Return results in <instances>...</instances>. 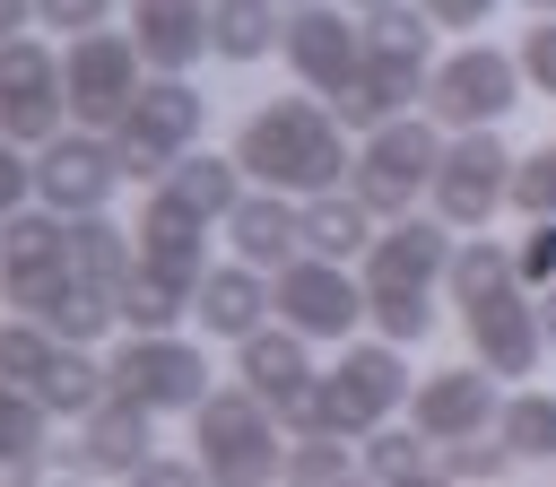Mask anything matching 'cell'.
<instances>
[{
  "label": "cell",
  "instance_id": "26",
  "mask_svg": "<svg viewBox=\"0 0 556 487\" xmlns=\"http://www.w3.org/2000/svg\"><path fill=\"white\" fill-rule=\"evenodd\" d=\"M495 444L521 470H556V391L547 383H504L495 400Z\"/></svg>",
  "mask_w": 556,
  "mask_h": 487
},
{
  "label": "cell",
  "instance_id": "39",
  "mask_svg": "<svg viewBox=\"0 0 556 487\" xmlns=\"http://www.w3.org/2000/svg\"><path fill=\"white\" fill-rule=\"evenodd\" d=\"M52 348H61V339H52L35 313H9V322H0V383H26V391H35V374L52 365Z\"/></svg>",
  "mask_w": 556,
  "mask_h": 487
},
{
  "label": "cell",
  "instance_id": "44",
  "mask_svg": "<svg viewBox=\"0 0 556 487\" xmlns=\"http://www.w3.org/2000/svg\"><path fill=\"white\" fill-rule=\"evenodd\" d=\"M26 200H35V157H26L17 139H0V217L26 209Z\"/></svg>",
  "mask_w": 556,
  "mask_h": 487
},
{
  "label": "cell",
  "instance_id": "5",
  "mask_svg": "<svg viewBox=\"0 0 556 487\" xmlns=\"http://www.w3.org/2000/svg\"><path fill=\"white\" fill-rule=\"evenodd\" d=\"M408 348L400 339H382V330H356V339H339V357L313 374V426H330V435H365V426H382V417H400L408 409Z\"/></svg>",
  "mask_w": 556,
  "mask_h": 487
},
{
  "label": "cell",
  "instance_id": "35",
  "mask_svg": "<svg viewBox=\"0 0 556 487\" xmlns=\"http://www.w3.org/2000/svg\"><path fill=\"white\" fill-rule=\"evenodd\" d=\"M504 278H513V235H495V226L452 235V261H443V296H452V304H469V296H486V287H504Z\"/></svg>",
  "mask_w": 556,
  "mask_h": 487
},
{
  "label": "cell",
  "instance_id": "42",
  "mask_svg": "<svg viewBox=\"0 0 556 487\" xmlns=\"http://www.w3.org/2000/svg\"><path fill=\"white\" fill-rule=\"evenodd\" d=\"M513 278H521L530 296L556 278V217H521V235H513Z\"/></svg>",
  "mask_w": 556,
  "mask_h": 487
},
{
  "label": "cell",
  "instance_id": "40",
  "mask_svg": "<svg viewBox=\"0 0 556 487\" xmlns=\"http://www.w3.org/2000/svg\"><path fill=\"white\" fill-rule=\"evenodd\" d=\"M504 209H521V217H556V130H547L530 157H513V191H504Z\"/></svg>",
  "mask_w": 556,
  "mask_h": 487
},
{
  "label": "cell",
  "instance_id": "8",
  "mask_svg": "<svg viewBox=\"0 0 556 487\" xmlns=\"http://www.w3.org/2000/svg\"><path fill=\"white\" fill-rule=\"evenodd\" d=\"M504 191H513V139H504V122H486V130H443V157H434V174H426V209H434L452 235H469V226H495Z\"/></svg>",
  "mask_w": 556,
  "mask_h": 487
},
{
  "label": "cell",
  "instance_id": "30",
  "mask_svg": "<svg viewBox=\"0 0 556 487\" xmlns=\"http://www.w3.org/2000/svg\"><path fill=\"white\" fill-rule=\"evenodd\" d=\"M52 452V409L26 383H0V478H43Z\"/></svg>",
  "mask_w": 556,
  "mask_h": 487
},
{
  "label": "cell",
  "instance_id": "25",
  "mask_svg": "<svg viewBox=\"0 0 556 487\" xmlns=\"http://www.w3.org/2000/svg\"><path fill=\"white\" fill-rule=\"evenodd\" d=\"M295 226H304V252H321V261H356L365 244H374V209L348 191V183H330V191H304L295 200Z\"/></svg>",
  "mask_w": 556,
  "mask_h": 487
},
{
  "label": "cell",
  "instance_id": "17",
  "mask_svg": "<svg viewBox=\"0 0 556 487\" xmlns=\"http://www.w3.org/2000/svg\"><path fill=\"white\" fill-rule=\"evenodd\" d=\"M495 400H504V383L469 357V365H434V374H417L400 417H408L426 444H452V435H486V426H495Z\"/></svg>",
  "mask_w": 556,
  "mask_h": 487
},
{
  "label": "cell",
  "instance_id": "16",
  "mask_svg": "<svg viewBox=\"0 0 556 487\" xmlns=\"http://www.w3.org/2000/svg\"><path fill=\"white\" fill-rule=\"evenodd\" d=\"M113 191H122V165H113V139L104 130H52L43 148H35V200L43 209H61V217H87V209H113Z\"/></svg>",
  "mask_w": 556,
  "mask_h": 487
},
{
  "label": "cell",
  "instance_id": "18",
  "mask_svg": "<svg viewBox=\"0 0 556 487\" xmlns=\"http://www.w3.org/2000/svg\"><path fill=\"white\" fill-rule=\"evenodd\" d=\"M130 244H139V270H165V278H182V287H200V270H208V217H200V209H182L165 183H148V191H139Z\"/></svg>",
  "mask_w": 556,
  "mask_h": 487
},
{
  "label": "cell",
  "instance_id": "49",
  "mask_svg": "<svg viewBox=\"0 0 556 487\" xmlns=\"http://www.w3.org/2000/svg\"><path fill=\"white\" fill-rule=\"evenodd\" d=\"M348 9H356V17H365V9H382V0H348Z\"/></svg>",
  "mask_w": 556,
  "mask_h": 487
},
{
  "label": "cell",
  "instance_id": "41",
  "mask_svg": "<svg viewBox=\"0 0 556 487\" xmlns=\"http://www.w3.org/2000/svg\"><path fill=\"white\" fill-rule=\"evenodd\" d=\"M513 61H521V87L556 104V9H539V17L521 26V43H513Z\"/></svg>",
  "mask_w": 556,
  "mask_h": 487
},
{
  "label": "cell",
  "instance_id": "32",
  "mask_svg": "<svg viewBox=\"0 0 556 487\" xmlns=\"http://www.w3.org/2000/svg\"><path fill=\"white\" fill-rule=\"evenodd\" d=\"M139 261V244H130V226L113 217V209H87V217H70V278H96V287H122V270Z\"/></svg>",
  "mask_w": 556,
  "mask_h": 487
},
{
  "label": "cell",
  "instance_id": "23",
  "mask_svg": "<svg viewBox=\"0 0 556 487\" xmlns=\"http://www.w3.org/2000/svg\"><path fill=\"white\" fill-rule=\"evenodd\" d=\"M130 43L148 70H191L208 61V0H122Z\"/></svg>",
  "mask_w": 556,
  "mask_h": 487
},
{
  "label": "cell",
  "instance_id": "1",
  "mask_svg": "<svg viewBox=\"0 0 556 487\" xmlns=\"http://www.w3.org/2000/svg\"><path fill=\"white\" fill-rule=\"evenodd\" d=\"M443 261H452V226L417 200L408 217H382L374 244L356 252V287H365V330L426 348L434 339V296H443Z\"/></svg>",
  "mask_w": 556,
  "mask_h": 487
},
{
  "label": "cell",
  "instance_id": "46",
  "mask_svg": "<svg viewBox=\"0 0 556 487\" xmlns=\"http://www.w3.org/2000/svg\"><path fill=\"white\" fill-rule=\"evenodd\" d=\"M200 478V461H174V452H148L139 461V487H191Z\"/></svg>",
  "mask_w": 556,
  "mask_h": 487
},
{
  "label": "cell",
  "instance_id": "21",
  "mask_svg": "<svg viewBox=\"0 0 556 487\" xmlns=\"http://www.w3.org/2000/svg\"><path fill=\"white\" fill-rule=\"evenodd\" d=\"M191 322H200V339H243V330H261L269 322V270H252V261H208L200 270V287H191Z\"/></svg>",
  "mask_w": 556,
  "mask_h": 487
},
{
  "label": "cell",
  "instance_id": "28",
  "mask_svg": "<svg viewBox=\"0 0 556 487\" xmlns=\"http://www.w3.org/2000/svg\"><path fill=\"white\" fill-rule=\"evenodd\" d=\"M278 0H208V61H226V70H252V61H269L278 52Z\"/></svg>",
  "mask_w": 556,
  "mask_h": 487
},
{
  "label": "cell",
  "instance_id": "7",
  "mask_svg": "<svg viewBox=\"0 0 556 487\" xmlns=\"http://www.w3.org/2000/svg\"><path fill=\"white\" fill-rule=\"evenodd\" d=\"M521 96H530V87H521V61H513V43H495V35H460L452 52L426 61V113H434L443 130H486V122H504Z\"/></svg>",
  "mask_w": 556,
  "mask_h": 487
},
{
  "label": "cell",
  "instance_id": "2",
  "mask_svg": "<svg viewBox=\"0 0 556 487\" xmlns=\"http://www.w3.org/2000/svg\"><path fill=\"white\" fill-rule=\"evenodd\" d=\"M235 165H243V183H269V191H330V183H348V122L313 96V87H287V96H261L243 122H235Z\"/></svg>",
  "mask_w": 556,
  "mask_h": 487
},
{
  "label": "cell",
  "instance_id": "3",
  "mask_svg": "<svg viewBox=\"0 0 556 487\" xmlns=\"http://www.w3.org/2000/svg\"><path fill=\"white\" fill-rule=\"evenodd\" d=\"M104 139H113L122 183H130V191H148V183H165V165H174L182 148H200V139H208V96L191 87V70H148V78H139V96L122 104V122H113Z\"/></svg>",
  "mask_w": 556,
  "mask_h": 487
},
{
  "label": "cell",
  "instance_id": "9",
  "mask_svg": "<svg viewBox=\"0 0 556 487\" xmlns=\"http://www.w3.org/2000/svg\"><path fill=\"white\" fill-rule=\"evenodd\" d=\"M104 383H113V400H139L156 417H191V400L217 374H208V339H191V330H130L104 357Z\"/></svg>",
  "mask_w": 556,
  "mask_h": 487
},
{
  "label": "cell",
  "instance_id": "29",
  "mask_svg": "<svg viewBox=\"0 0 556 487\" xmlns=\"http://www.w3.org/2000/svg\"><path fill=\"white\" fill-rule=\"evenodd\" d=\"M165 191L217 226V217L243 200V165H235V148H182V157L165 165Z\"/></svg>",
  "mask_w": 556,
  "mask_h": 487
},
{
  "label": "cell",
  "instance_id": "37",
  "mask_svg": "<svg viewBox=\"0 0 556 487\" xmlns=\"http://www.w3.org/2000/svg\"><path fill=\"white\" fill-rule=\"evenodd\" d=\"M356 26H365V52H382V61H417V70L434 61V35H443L417 0H382V9H365Z\"/></svg>",
  "mask_w": 556,
  "mask_h": 487
},
{
  "label": "cell",
  "instance_id": "45",
  "mask_svg": "<svg viewBox=\"0 0 556 487\" xmlns=\"http://www.w3.org/2000/svg\"><path fill=\"white\" fill-rule=\"evenodd\" d=\"M417 9H426V17L443 26V35H478V26H486V17L504 9V0H417Z\"/></svg>",
  "mask_w": 556,
  "mask_h": 487
},
{
  "label": "cell",
  "instance_id": "12",
  "mask_svg": "<svg viewBox=\"0 0 556 487\" xmlns=\"http://www.w3.org/2000/svg\"><path fill=\"white\" fill-rule=\"evenodd\" d=\"M460 339H469V357H478L495 383H539V365H547L539 296H530L521 278H504V287L469 296V304H460Z\"/></svg>",
  "mask_w": 556,
  "mask_h": 487
},
{
  "label": "cell",
  "instance_id": "15",
  "mask_svg": "<svg viewBox=\"0 0 556 487\" xmlns=\"http://www.w3.org/2000/svg\"><path fill=\"white\" fill-rule=\"evenodd\" d=\"M70 130V104H61V52L35 43V35H0V139H17L26 157Z\"/></svg>",
  "mask_w": 556,
  "mask_h": 487
},
{
  "label": "cell",
  "instance_id": "13",
  "mask_svg": "<svg viewBox=\"0 0 556 487\" xmlns=\"http://www.w3.org/2000/svg\"><path fill=\"white\" fill-rule=\"evenodd\" d=\"M278 61H287L295 87H313V96L330 104V96L356 78V61H365L356 9H348V0H304V9H287V17H278Z\"/></svg>",
  "mask_w": 556,
  "mask_h": 487
},
{
  "label": "cell",
  "instance_id": "43",
  "mask_svg": "<svg viewBox=\"0 0 556 487\" xmlns=\"http://www.w3.org/2000/svg\"><path fill=\"white\" fill-rule=\"evenodd\" d=\"M122 0H35V26L43 35H87V26H113Z\"/></svg>",
  "mask_w": 556,
  "mask_h": 487
},
{
  "label": "cell",
  "instance_id": "20",
  "mask_svg": "<svg viewBox=\"0 0 556 487\" xmlns=\"http://www.w3.org/2000/svg\"><path fill=\"white\" fill-rule=\"evenodd\" d=\"M217 235H226V252H235V261H252V270H278V261H295V252H304V226H295V191L243 183V200L217 217Z\"/></svg>",
  "mask_w": 556,
  "mask_h": 487
},
{
  "label": "cell",
  "instance_id": "38",
  "mask_svg": "<svg viewBox=\"0 0 556 487\" xmlns=\"http://www.w3.org/2000/svg\"><path fill=\"white\" fill-rule=\"evenodd\" d=\"M521 461L495 444V426L486 435H452V444H434V478L443 487H495V478H513Z\"/></svg>",
  "mask_w": 556,
  "mask_h": 487
},
{
  "label": "cell",
  "instance_id": "51",
  "mask_svg": "<svg viewBox=\"0 0 556 487\" xmlns=\"http://www.w3.org/2000/svg\"><path fill=\"white\" fill-rule=\"evenodd\" d=\"M278 9H304V0H278Z\"/></svg>",
  "mask_w": 556,
  "mask_h": 487
},
{
  "label": "cell",
  "instance_id": "50",
  "mask_svg": "<svg viewBox=\"0 0 556 487\" xmlns=\"http://www.w3.org/2000/svg\"><path fill=\"white\" fill-rule=\"evenodd\" d=\"M539 9H556V0H530V17H539Z\"/></svg>",
  "mask_w": 556,
  "mask_h": 487
},
{
  "label": "cell",
  "instance_id": "48",
  "mask_svg": "<svg viewBox=\"0 0 556 487\" xmlns=\"http://www.w3.org/2000/svg\"><path fill=\"white\" fill-rule=\"evenodd\" d=\"M539 330H547V357H556V278L539 287Z\"/></svg>",
  "mask_w": 556,
  "mask_h": 487
},
{
  "label": "cell",
  "instance_id": "10",
  "mask_svg": "<svg viewBox=\"0 0 556 487\" xmlns=\"http://www.w3.org/2000/svg\"><path fill=\"white\" fill-rule=\"evenodd\" d=\"M269 313L287 330H304L313 348H339L365 330V287H356V261H321V252H295L269 270Z\"/></svg>",
  "mask_w": 556,
  "mask_h": 487
},
{
  "label": "cell",
  "instance_id": "14",
  "mask_svg": "<svg viewBox=\"0 0 556 487\" xmlns=\"http://www.w3.org/2000/svg\"><path fill=\"white\" fill-rule=\"evenodd\" d=\"M70 278V217L26 200L0 217V304L9 313H43V296Z\"/></svg>",
  "mask_w": 556,
  "mask_h": 487
},
{
  "label": "cell",
  "instance_id": "27",
  "mask_svg": "<svg viewBox=\"0 0 556 487\" xmlns=\"http://www.w3.org/2000/svg\"><path fill=\"white\" fill-rule=\"evenodd\" d=\"M356 478H374V487H426L434 478V444L408 417H382V426L356 435Z\"/></svg>",
  "mask_w": 556,
  "mask_h": 487
},
{
  "label": "cell",
  "instance_id": "22",
  "mask_svg": "<svg viewBox=\"0 0 556 487\" xmlns=\"http://www.w3.org/2000/svg\"><path fill=\"white\" fill-rule=\"evenodd\" d=\"M313 374H321V365H313V339H304V330H287L278 313H269L261 330H243V339H235V383H243V391H261L269 409H287L295 391H313Z\"/></svg>",
  "mask_w": 556,
  "mask_h": 487
},
{
  "label": "cell",
  "instance_id": "33",
  "mask_svg": "<svg viewBox=\"0 0 556 487\" xmlns=\"http://www.w3.org/2000/svg\"><path fill=\"white\" fill-rule=\"evenodd\" d=\"M113 313H122V330H182V322H191V287L130 261L122 287H113Z\"/></svg>",
  "mask_w": 556,
  "mask_h": 487
},
{
  "label": "cell",
  "instance_id": "6",
  "mask_svg": "<svg viewBox=\"0 0 556 487\" xmlns=\"http://www.w3.org/2000/svg\"><path fill=\"white\" fill-rule=\"evenodd\" d=\"M443 157V122L417 104V113H391L374 130H356V157H348V191L374 209V217H408L426 200V174Z\"/></svg>",
  "mask_w": 556,
  "mask_h": 487
},
{
  "label": "cell",
  "instance_id": "4",
  "mask_svg": "<svg viewBox=\"0 0 556 487\" xmlns=\"http://www.w3.org/2000/svg\"><path fill=\"white\" fill-rule=\"evenodd\" d=\"M278 452H287V426H278V409H269L261 391L208 383V391L191 400V461H200V478H217V487H261V478H278Z\"/></svg>",
  "mask_w": 556,
  "mask_h": 487
},
{
  "label": "cell",
  "instance_id": "19",
  "mask_svg": "<svg viewBox=\"0 0 556 487\" xmlns=\"http://www.w3.org/2000/svg\"><path fill=\"white\" fill-rule=\"evenodd\" d=\"M156 452V409L139 400H96L78 417V444H70V470H96V478H139V461Z\"/></svg>",
  "mask_w": 556,
  "mask_h": 487
},
{
  "label": "cell",
  "instance_id": "11",
  "mask_svg": "<svg viewBox=\"0 0 556 487\" xmlns=\"http://www.w3.org/2000/svg\"><path fill=\"white\" fill-rule=\"evenodd\" d=\"M139 78H148V61H139L130 35H113V26L61 35V104H70L78 130H113L122 104L139 96Z\"/></svg>",
  "mask_w": 556,
  "mask_h": 487
},
{
  "label": "cell",
  "instance_id": "36",
  "mask_svg": "<svg viewBox=\"0 0 556 487\" xmlns=\"http://www.w3.org/2000/svg\"><path fill=\"white\" fill-rule=\"evenodd\" d=\"M278 478H295V487H348V478H356V435H330V426L287 435Z\"/></svg>",
  "mask_w": 556,
  "mask_h": 487
},
{
  "label": "cell",
  "instance_id": "24",
  "mask_svg": "<svg viewBox=\"0 0 556 487\" xmlns=\"http://www.w3.org/2000/svg\"><path fill=\"white\" fill-rule=\"evenodd\" d=\"M417 104H426V70L417 61H382V52H365L356 78L330 96V113L348 122V139L374 130V122H391V113H417Z\"/></svg>",
  "mask_w": 556,
  "mask_h": 487
},
{
  "label": "cell",
  "instance_id": "31",
  "mask_svg": "<svg viewBox=\"0 0 556 487\" xmlns=\"http://www.w3.org/2000/svg\"><path fill=\"white\" fill-rule=\"evenodd\" d=\"M52 339H70V348H96V339H113L122 330V313H113V287H96V278H61L52 296H43V313H35Z\"/></svg>",
  "mask_w": 556,
  "mask_h": 487
},
{
  "label": "cell",
  "instance_id": "34",
  "mask_svg": "<svg viewBox=\"0 0 556 487\" xmlns=\"http://www.w3.org/2000/svg\"><path fill=\"white\" fill-rule=\"evenodd\" d=\"M104 391H113V383H104V357H96V348H70V339H61V348H52V365L35 374V400H43L52 417H70V426H78Z\"/></svg>",
  "mask_w": 556,
  "mask_h": 487
},
{
  "label": "cell",
  "instance_id": "47",
  "mask_svg": "<svg viewBox=\"0 0 556 487\" xmlns=\"http://www.w3.org/2000/svg\"><path fill=\"white\" fill-rule=\"evenodd\" d=\"M35 26V0H0V35H26Z\"/></svg>",
  "mask_w": 556,
  "mask_h": 487
}]
</instances>
